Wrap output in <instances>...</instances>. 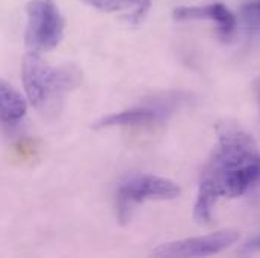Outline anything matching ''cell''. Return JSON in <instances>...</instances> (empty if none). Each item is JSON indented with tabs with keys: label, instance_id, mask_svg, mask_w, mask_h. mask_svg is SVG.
<instances>
[{
	"label": "cell",
	"instance_id": "5",
	"mask_svg": "<svg viewBox=\"0 0 260 258\" xmlns=\"http://www.w3.org/2000/svg\"><path fill=\"white\" fill-rule=\"evenodd\" d=\"M239 240L236 230H221L212 234L183 239L160 245L153 251L156 257H209L219 254Z\"/></svg>",
	"mask_w": 260,
	"mask_h": 258
},
{
	"label": "cell",
	"instance_id": "11",
	"mask_svg": "<svg viewBox=\"0 0 260 258\" xmlns=\"http://www.w3.org/2000/svg\"><path fill=\"white\" fill-rule=\"evenodd\" d=\"M241 20L244 26L254 33L260 35V0H251L241 6Z\"/></svg>",
	"mask_w": 260,
	"mask_h": 258
},
{
	"label": "cell",
	"instance_id": "7",
	"mask_svg": "<svg viewBox=\"0 0 260 258\" xmlns=\"http://www.w3.org/2000/svg\"><path fill=\"white\" fill-rule=\"evenodd\" d=\"M174 20L188 21V20H209L216 23L218 33L222 38H229L236 29L235 15L222 3H210L206 6H179L173 12Z\"/></svg>",
	"mask_w": 260,
	"mask_h": 258
},
{
	"label": "cell",
	"instance_id": "8",
	"mask_svg": "<svg viewBox=\"0 0 260 258\" xmlns=\"http://www.w3.org/2000/svg\"><path fill=\"white\" fill-rule=\"evenodd\" d=\"M27 110L26 100L9 83L0 80V120L6 123L18 121Z\"/></svg>",
	"mask_w": 260,
	"mask_h": 258
},
{
	"label": "cell",
	"instance_id": "6",
	"mask_svg": "<svg viewBox=\"0 0 260 258\" xmlns=\"http://www.w3.org/2000/svg\"><path fill=\"white\" fill-rule=\"evenodd\" d=\"M174 106L171 101H156L153 104H142L129 110L112 114L94 124L95 129L103 127H139V126H153L162 123L171 112Z\"/></svg>",
	"mask_w": 260,
	"mask_h": 258
},
{
	"label": "cell",
	"instance_id": "9",
	"mask_svg": "<svg viewBox=\"0 0 260 258\" xmlns=\"http://www.w3.org/2000/svg\"><path fill=\"white\" fill-rule=\"evenodd\" d=\"M83 2L105 12H118V11H124L129 8H135L133 17L136 18L144 17V14L147 12L150 6V0H83Z\"/></svg>",
	"mask_w": 260,
	"mask_h": 258
},
{
	"label": "cell",
	"instance_id": "2",
	"mask_svg": "<svg viewBox=\"0 0 260 258\" xmlns=\"http://www.w3.org/2000/svg\"><path fill=\"white\" fill-rule=\"evenodd\" d=\"M21 77L27 100L41 112L52 109L64 94L80 83L79 71L70 66L55 68L34 52L23 59Z\"/></svg>",
	"mask_w": 260,
	"mask_h": 258
},
{
	"label": "cell",
	"instance_id": "1",
	"mask_svg": "<svg viewBox=\"0 0 260 258\" xmlns=\"http://www.w3.org/2000/svg\"><path fill=\"white\" fill-rule=\"evenodd\" d=\"M201 183L219 198H238L259 185L260 148L254 137L236 124H224L218 145L203 169Z\"/></svg>",
	"mask_w": 260,
	"mask_h": 258
},
{
	"label": "cell",
	"instance_id": "13",
	"mask_svg": "<svg viewBox=\"0 0 260 258\" xmlns=\"http://www.w3.org/2000/svg\"><path fill=\"white\" fill-rule=\"evenodd\" d=\"M254 94H256L257 104H259V107H260V77H257V79H256V82H254Z\"/></svg>",
	"mask_w": 260,
	"mask_h": 258
},
{
	"label": "cell",
	"instance_id": "4",
	"mask_svg": "<svg viewBox=\"0 0 260 258\" xmlns=\"http://www.w3.org/2000/svg\"><path fill=\"white\" fill-rule=\"evenodd\" d=\"M180 195V188L164 177L136 175L124 181L117 192V211L121 222H127L136 204L148 199H174Z\"/></svg>",
	"mask_w": 260,
	"mask_h": 258
},
{
	"label": "cell",
	"instance_id": "12",
	"mask_svg": "<svg viewBox=\"0 0 260 258\" xmlns=\"http://www.w3.org/2000/svg\"><path fill=\"white\" fill-rule=\"evenodd\" d=\"M256 252H260V234L253 237L251 240H248L239 249V254H242V255H250V254H256Z\"/></svg>",
	"mask_w": 260,
	"mask_h": 258
},
{
	"label": "cell",
	"instance_id": "3",
	"mask_svg": "<svg viewBox=\"0 0 260 258\" xmlns=\"http://www.w3.org/2000/svg\"><path fill=\"white\" fill-rule=\"evenodd\" d=\"M65 20L55 0H32L27 5L26 44L30 52H50L64 38Z\"/></svg>",
	"mask_w": 260,
	"mask_h": 258
},
{
	"label": "cell",
	"instance_id": "10",
	"mask_svg": "<svg viewBox=\"0 0 260 258\" xmlns=\"http://www.w3.org/2000/svg\"><path fill=\"white\" fill-rule=\"evenodd\" d=\"M218 195L216 192L200 181L198 186V192H197V201H195L194 207V217L198 224H209L212 219V210L218 201Z\"/></svg>",
	"mask_w": 260,
	"mask_h": 258
}]
</instances>
